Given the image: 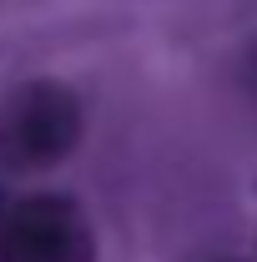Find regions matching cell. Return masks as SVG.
I'll return each mask as SVG.
<instances>
[{
	"label": "cell",
	"instance_id": "cell-1",
	"mask_svg": "<svg viewBox=\"0 0 257 262\" xmlns=\"http://www.w3.org/2000/svg\"><path fill=\"white\" fill-rule=\"evenodd\" d=\"M86 111L66 81L31 76L0 96V171L40 177L81 146Z\"/></svg>",
	"mask_w": 257,
	"mask_h": 262
},
{
	"label": "cell",
	"instance_id": "cell-2",
	"mask_svg": "<svg viewBox=\"0 0 257 262\" xmlns=\"http://www.w3.org/2000/svg\"><path fill=\"white\" fill-rule=\"evenodd\" d=\"M0 262H96V232L66 192H31L0 217Z\"/></svg>",
	"mask_w": 257,
	"mask_h": 262
},
{
	"label": "cell",
	"instance_id": "cell-3",
	"mask_svg": "<svg viewBox=\"0 0 257 262\" xmlns=\"http://www.w3.org/2000/svg\"><path fill=\"white\" fill-rule=\"evenodd\" d=\"M0 217H5V196H0Z\"/></svg>",
	"mask_w": 257,
	"mask_h": 262
}]
</instances>
